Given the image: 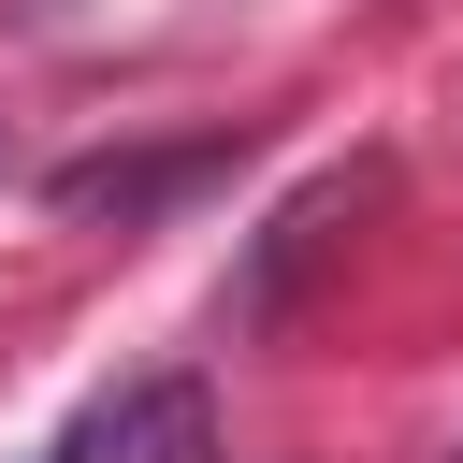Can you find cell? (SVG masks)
I'll list each match as a JSON object with an SVG mask.
<instances>
[{"instance_id": "1", "label": "cell", "mask_w": 463, "mask_h": 463, "mask_svg": "<svg viewBox=\"0 0 463 463\" xmlns=\"http://www.w3.org/2000/svg\"><path fill=\"white\" fill-rule=\"evenodd\" d=\"M43 463H217V391L174 362V376H130V391H101Z\"/></svg>"}]
</instances>
